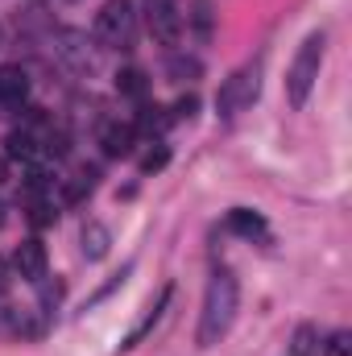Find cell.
Wrapping results in <instances>:
<instances>
[{
	"label": "cell",
	"mask_w": 352,
	"mask_h": 356,
	"mask_svg": "<svg viewBox=\"0 0 352 356\" xmlns=\"http://www.w3.org/2000/svg\"><path fill=\"white\" fill-rule=\"evenodd\" d=\"M237 311H241V282L232 269H216L203 294V311H199V332H195L199 348H216L232 332Z\"/></svg>",
	"instance_id": "cell-1"
},
{
	"label": "cell",
	"mask_w": 352,
	"mask_h": 356,
	"mask_svg": "<svg viewBox=\"0 0 352 356\" xmlns=\"http://www.w3.org/2000/svg\"><path fill=\"white\" fill-rule=\"evenodd\" d=\"M323 46H328V38H323V33H311V38L298 46V54H294V63H290V71H286V99H290L294 108H303V104L311 99V88H315V79H319V67H323Z\"/></svg>",
	"instance_id": "cell-2"
},
{
	"label": "cell",
	"mask_w": 352,
	"mask_h": 356,
	"mask_svg": "<svg viewBox=\"0 0 352 356\" xmlns=\"http://www.w3.org/2000/svg\"><path fill=\"white\" fill-rule=\"evenodd\" d=\"M257 91H262V63H249V67L232 71V75L220 83V91H216V112H220V120L241 116V112L257 99Z\"/></svg>",
	"instance_id": "cell-3"
},
{
	"label": "cell",
	"mask_w": 352,
	"mask_h": 356,
	"mask_svg": "<svg viewBox=\"0 0 352 356\" xmlns=\"http://www.w3.org/2000/svg\"><path fill=\"white\" fill-rule=\"evenodd\" d=\"M95 38L112 50H133L137 42V13L129 0H108L99 13H95Z\"/></svg>",
	"instance_id": "cell-4"
},
{
	"label": "cell",
	"mask_w": 352,
	"mask_h": 356,
	"mask_svg": "<svg viewBox=\"0 0 352 356\" xmlns=\"http://www.w3.org/2000/svg\"><path fill=\"white\" fill-rule=\"evenodd\" d=\"M141 8H145V25H150L154 42L178 46V38H182V4L178 0H141Z\"/></svg>",
	"instance_id": "cell-5"
},
{
	"label": "cell",
	"mask_w": 352,
	"mask_h": 356,
	"mask_svg": "<svg viewBox=\"0 0 352 356\" xmlns=\"http://www.w3.org/2000/svg\"><path fill=\"white\" fill-rule=\"evenodd\" d=\"M13 266L25 282H42L46 277V245L42 241H21L13 253Z\"/></svg>",
	"instance_id": "cell-6"
},
{
	"label": "cell",
	"mask_w": 352,
	"mask_h": 356,
	"mask_svg": "<svg viewBox=\"0 0 352 356\" xmlns=\"http://www.w3.org/2000/svg\"><path fill=\"white\" fill-rule=\"evenodd\" d=\"M25 95H29L25 71H21V67H4V71H0V116L17 112V108L25 104Z\"/></svg>",
	"instance_id": "cell-7"
},
{
	"label": "cell",
	"mask_w": 352,
	"mask_h": 356,
	"mask_svg": "<svg viewBox=\"0 0 352 356\" xmlns=\"http://www.w3.org/2000/svg\"><path fill=\"white\" fill-rule=\"evenodd\" d=\"M166 302H170V286H162V290H158V298H154V302L145 307V315L137 319V327H133V332L125 336V344H120L125 353H129V348H137V344H141V340H145V336H150V332L158 327V319H162V311H166Z\"/></svg>",
	"instance_id": "cell-8"
},
{
	"label": "cell",
	"mask_w": 352,
	"mask_h": 356,
	"mask_svg": "<svg viewBox=\"0 0 352 356\" xmlns=\"http://www.w3.org/2000/svg\"><path fill=\"white\" fill-rule=\"evenodd\" d=\"M133 141H137V129L133 124H108L99 133V145H104L108 158H129L133 154Z\"/></svg>",
	"instance_id": "cell-9"
},
{
	"label": "cell",
	"mask_w": 352,
	"mask_h": 356,
	"mask_svg": "<svg viewBox=\"0 0 352 356\" xmlns=\"http://www.w3.org/2000/svg\"><path fill=\"white\" fill-rule=\"evenodd\" d=\"M228 228L232 232H241V236H265V220L257 216V211H249V207H232L228 211Z\"/></svg>",
	"instance_id": "cell-10"
},
{
	"label": "cell",
	"mask_w": 352,
	"mask_h": 356,
	"mask_svg": "<svg viewBox=\"0 0 352 356\" xmlns=\"http://www.w3.org/2000/svg\"><path fill=\"white\" fill-rule=\"evenodd\" d=\"M8 158H21V162H33L38 158V137L29 133V129H17V133H8Z\"/></svg>",
	"instance_id": "cell-11"
},
{
	"label": "cell",
	"mask_w": 352,
	"mask_h": 356,
	"mask_svg": "<svg viewBox=\"0 0 352 356\" xmlns=\"http://www.w3.org/2000/svg\"><path fill=\"white\" fill-rule=\"evenodd\" d=\"M108 241H112V236H108L104 224H88V228H83V257H88V261H99V257L108 253Z\"/></svg>",
	"instance_id": "cell-12"
},
{
	"label": "cell",
	"mask_w": 352,
	"mask_h": 356,
	"mask_svg": "<svg viewBox=\"0 0 352 356\" xmlns=\"http://www.w3.org/2000/svg\"><path fill=\"white\" fill-rule=\"evenodd\" d=\"M166 112H170V108H158V104H145L133 129H145V133H166V124L175 120V116H166Z\"/></svg>",
	"instance_id": "cell-13"
},
{
	"label": "cell",
	"mask_w": 352,
	"mask_h": 356,
	"mask_svg": "<svg viewBox=\"0 0 352 356\" xmlns=\"http://www.w3.org/2000/svg\"><path fill=\"white\" fill-rule=\"evenodd\" d=\"M116 88H120V95H133V99H145V71H137V67H129V71H120L116 75Z\"/></svg>",
	"instance_id": "cell-14"
},
{
	"label": "cell",
	"mask_w": 352,
	"mask_h": 356,
	"mask_svg": "<svg viewBox=\"0 0 352 356\" xmlns=\"http://www.w3.org/2000/svg\"><path fill=\"white\" fill-rule=\"evenodd\" d=\"M199 71H203V67H199V58H170V79H175V83H191V79H199Z\"/></svg>",
	"instance_id": "cell-15"
},
{
	"label": "cell",
	"mask_w": 352,
	"mask_h": 356,
	"mask_svg": "<svg viewBox=\"0 0 352 356\" xmlns=\"http://www.w3.org/2000/svg\"><path fill=\"white\" fill-rule=\"evenodd\" d=\"M191 8H195V13H191V21H195V29H199V33L207 38V33H211V0H195Z\"/></svg>",
	"instance_id": "cell-16"
},
{
	"label": "cell",
	"mask_w": 352,
	"mask_h": 356,
	"mask_svg": "<svg viewBox=\"0 0 352 356\" xmlns=\"http://www.w3.org/2000/svg\"><path fill=\"white\" fill-rule=\"evenodd\" d=\"M170 162V149L166 145H158V149H150L145 158H141V175H154V170H162Z\"/></svg>",
	"instance_id": "cell-17"
},
{
	"label": "cell",
	"mask_w": 352,
	"mask_h": 356,
	"mask_svg": "<svg viewBox=\"0 0 352 356\" xmlns=\"http://www.w3.org/2000/svg\"><path fill=\"white\" fill-rule=\"evenodd\" d=\"M315 353V332L311 327H298L294 332V356H311Z\"/></svg>",
	"instance_id": "cell-18"
},
{
	"label": "cell",
	"mask_w": 352,
	"mask_h": 356,
	"mask_svg": "<svg viewBox=\"0 0 352 356\" xmlns=\"http://www.w3.org/2000/svg\"><path fill=\"white\" fill-rule=\"evenodd\" d=\"M195 108H199V99H195V95H182V99L175 104V120H191Z\"/></svg>",
	"instance_id": "cell-19"
},
{
	"label": "cell",
	"mask_w": 352,
	"mask_h": 356,
	"mask_svg": "<svg viewBox=\"0 0 352 356\" xmlns=\"http://www.w3.org/2000/svg\"><path fill=\"white\" fill-rule=\"evenodd\" d=\"M54 216H58V211H54L50 203H33V224H50Z\"/></svg>",
	"instance_id": "cell-20"
},
{
	"label": "cell",
	"mask_w": 352,
	"mask_h": 356,
	"mask_svg": "<svg viewBox=\"0 0 352 356\" xmlns=\"http://www.w3.org/2000/svg\"><path fill=\"white\" fill-rule=\"evenodd\" d=\"M332 353H336V356H349V336H344V332L332 340Z\"/></svg>",
	"instance_id": "cell-21"
},
{
	"label": "cell",
	"mask_w": 352,
	"mask_h": 356,
	"mask_svg": "<svg viewBox=\"0 0 352 356\" xmlns=\"http://www.w3.org/2000/svg\"><path fill=\"white\" fill-rule=\"evenodd\" d=\"M4 282H8V266L0 261V290H4Z\"/></svg>",
	"instance_id": "cell-22"
},
{
	"label": "cell",
	"mask_w": 352,
	"mask_h": 356,
	"mask_svg": "<svg viewBox=\"0 0 352 356\" xmlns=\"http://www.w3.org/2000/svg\"><path fill=\"white\" fill-rule=\"evenodd\" d=\"M0 228H4V203H0Z\"/></svg>",
	"instance_id": "cell-23"
},
{
	"label": "cell",
	"mask_w": 352,
	"mask_h": 356,
	"mask_svg": "<svg viewBox=\"0 0 352 356\" xmlns=\"http://www.w3.org/2000/svg\"><path fill=\"white\" fill-rule=\"evenodd\" d=\"M0 182H4V158H0Z\"/></svg>",
	"instance_id": "cell-24"
}]
</instances>
